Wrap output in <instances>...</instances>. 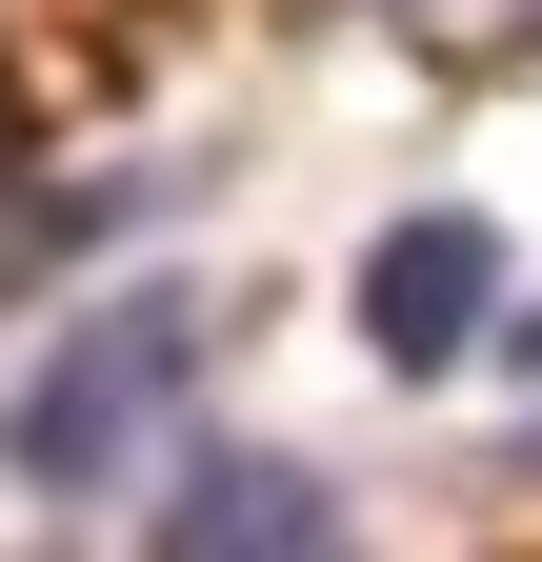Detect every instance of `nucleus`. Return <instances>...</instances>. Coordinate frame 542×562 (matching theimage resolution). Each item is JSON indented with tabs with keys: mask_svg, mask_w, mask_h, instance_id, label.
<instances>
[{
	"mask_svg": "<svg viewBox=\"0 0 542 562\" xmlns=\"http://www.w3.org/2000/svg\"><path fill=\"white\" fill-rule=\"evenodd\" d=\"M181 382H201V281H101V302L21 362V402H0V482H41V503L121 482L181 422Z\"/></svg>",
	"mask_w": 542,
	"mask_h": 562,
	"instance_id": "obj_1",
	"label": "nucleus"
},
{
	"mask_svg": "<svg viewBox=\"0 0 542 562\" xmlns=\"http://www.w3.org/2000/svg\"><path fill=\"white\" fill-rule=\"evenodd\" d=\"M503 322H522V302H503V222L422 201V222L362 241V362H382V382H462Z\"/></svg>",
	"mask_w": 542,
	"mask_h": 562,
	"instance_id": "obj_2",
	"label": "nucleus"
},
{
	"mask_svg": "<svg viewBox=\"0 0 542 562\" xmlns=\"http://www.w3.org/2000/svg\"><path fill=\"white\" fill-rule=\"evenodd\" d=\"M142 562H362V522H342V482L282 462V442H201V462L161 482Z\"/></svg>",
	"mask_w": 542,
	"mask_h": 562,
	"instance_id": "obj_3",
	"label": "nucleus"
},
{
	"mask_svg": "<svg viewBox=\"0 0 542 562\" xmlns=\"http://www.w3.org/2000/svg\"><path fill=\"white\" fill-rule=\"evenodd\" d=\"M503 362H522V382H542V302H522V322H503Z\"/></svg>",
	"mask_w": 542,
	"mask_h": 562,
	"instance_id": "obj_4",
	"label": "nucleus"
}]
</instances>
